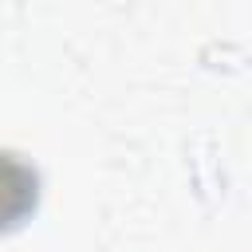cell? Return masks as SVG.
I'll use <instances>...</instances> for the list:
<instances>
[{
  "label": "cell",
  "instance_id": "cell-1",
  "mask_svg": "<svg viewBox=\"0 0 252 252\" xmlns=\"http://www.w3.org/2000/svg\"><path fill=\"white\" fill-rule=\"evenodd\" d=\"M32 205H35V173L12 154H0V228L16 224Z\"/></svg>",
  "mask_w": 252,
  "mask_h": 252
}]
</instances>
